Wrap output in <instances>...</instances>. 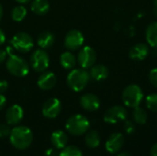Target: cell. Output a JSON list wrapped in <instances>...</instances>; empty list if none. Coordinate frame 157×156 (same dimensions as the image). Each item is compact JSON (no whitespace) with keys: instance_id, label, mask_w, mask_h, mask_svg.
<instances>
[{"instance_id":"cell-32","label":"cell","mask_w":157,"mask_h":156,"mask_svg":"<svg viewBox=\"0 0 157 156\" xmlns=\"http://www.w3.org/2000/svg\"><path fill=\"white\" fill-rule=\"evenodd\" d=\"M6 56H7L6 51H4V50L0 49V63H2L6 59Z\"/></svg>"},{"instance_id":"cell-17","label":"cell","mask_w":157,"mask_h":156,"mask_svg":"<svg viewBox=\"0 0 157 156\" xmlns=\"http://www.w3.org/2000/svg\"><path fill=\"white\" fill-rule=\"evenodd\" d=\"M51 142L55 149L61 150L66 146L68 142V136L63 131L56 130L51 135Z\"/></svg>"},{"instance_id":"cell-24","label":"cell","mask_w":157,"mask_h":156,"mask_svg":"<svg viewBox=\"0 0 157 156\" xmlns=\"http://www.w3.org/2000/svg\"><path fill=\"white\" fill-rule=\"evenodd\" d=\"M132 117H133L134 122H136L137 124H140V125L145 124L147 122V120H148L147 112L143 108H141L140 106L133 108Z\"/></svg>"},{"instance_id":"cell-7","label":"cell","mask_w":157,"mask_h":156,"mask_svg":"<svg viewBox=\"0 0 157 156\" xmlns=\"http://www.w3.org/2000/svg\"><path fill=\"white\" fill-rule=\"evenodd\" d=\"M50 64V57L48 53L42 50H36L30 57V66L32 69L38 73L45 72V70L49 67Z\"/></svg>"},{"instance_id":"cell-4","label":"cell","mask_w":157,"mask_h":156,"mask_svg":"<svg viewBox=\"0 0 157 156\" xmlns=\"http://www.w3.org/2000/svg\"><path fill=\"white\" fill-rule=\"evenodd\" d=\"M89 128L90 122L88 119L80 114L71 116L65 123L66 131L74 136H81L86 133Z\"/></svg>"},{"instance_id":"cell-18","label":"cell","mask_w":157,"mask_h":156,"mask_svg":"<svg viewBox=\"0 0 157 156\" xmlns=\"http://www.w3.org/2000/svg\"><path fill=\"white\" fill-rule=\"evenodd\" d=\"M89 75H90V78H92L94 81L100 82L108 78L109 69L107 66L103 64H94L90 68Z\"/></svg>"},{"instance_id":"cell-6","label":"cell","mask_w":157,"mask_h":156,"mask_svg":"<svg viewBox=\"0 0 157 156\" xmlns=\"http://www.w3.org/2000/svg\"><path fill=\"white\" fill-rule=\"evenodd\" d=\"M12 47L19 52H29L34 46V40L32 37L27 32H17L11 40Z\"/></svg>"},{"instance_id":"cell-21","label":"cell","mask_w":157,"mask_h":156,"mask_svg":"<svg viewBox=\"0 0 157 156\" xmlns=\"http://www.w3.org/2000/svg\"><path fill=\"white\" fill-rule=\"evenodd\" d=\"M30 8L34 14L42 16L50 10V3L48 0H33L31 2Z\"/></svg>"},{"instance_id":"cell-26","label":"cell","mask_w":157,"mask_h":156,"mask_svg":"<svg viewBox=\"0 0 157 156\" xmlns=\"http://www.w3.org/2000/svg\"><path fill=\"white\" fill-rule=\"evenodd\" d=\"M59 156H83V154L78 147L75 145H69L62 149Z\"/></svg>"},{"instance_id":"cell-27","label":"cell","mask_w":157,"mask_h":156,"mask_svg":"<svg viewBox=\"0 0 157 156\" xmlns=\"http://www.w3.org/2000/svg\"><path fill=\"white\" fill-rule=\"evenodd\" d=\"M145 104L148 109L153 112H157V93L148 95L145 99Z\"/></svg>"},{"instance_id":"cell-2","label":"cell","mask_w":157,"mask_h":156,"mask_svg":"<svg viewBox=\"0 0 157 156\" xmlns=\"http://www.w3.org/2000/svg\"><path fill=\"white\" fill-rule=\"evenodd\" d=\"M7 55L9 56L6 61V69L7 71L17 77H24L26 76L29 72V65L28 62L23 59L22 57L14 54L13 49L11 47H8L6 49Z\"/></svg>"},{"instance_id":"cell-19","label":"cell","mask_w":157,"mask_h":156,"mask_svg":"<svg viewBox=\"0 0 157 156\" xmlns=\"http://www.w3.org/2000/svg\"><path fill=\"white\" fill-rule=\"evenodd\" d=\"M54 41H55V37H54L53 33H52L50 31L41 32L39 35L38 40H37V43H38L39 47L42 50L51 48L53 45Z\"/></svg>"},{"instance_id":"cell-8","label":"cell","mask_w":157,"mask_h":156,"mask_svg":"<svg viewBox=\"0 0 157 156\" xmlns=\"http://www.w3.org/2000/svg\"><path fill=\"white\" fill-rule=\"evenodd\" d=\"M128 118V111L122 106H113L109 108L103 117L105 122L109 124H116L121 121H125Z\"/></svg>"},{"instance_id":"cell-28","label":"cell","mask_w":157,"mask_h":156,"mask_svg":"<svg viewBox=\"0 0 157 156\" xmlns=\"http://www.w3.org/2000/svg\"><path fill=\"white\" fill-rule=\"evenodd\" d=\"M11 133V129L9 127V125L6 123H1L0 124V138L1 139H4V138H6V137H9Z\"/></svg>"},{"instance_id":"cell-10","label":"cell","mask_w":157,"mask_h":156,"mask_svg":"<svg viewBox=\"0 0 157 156\" xmlns=\"http://www.w3.org/2000/svg\"><path fill=\"white\" fill-rule=\"evenodd\" d=\"M85 37L78 29H71L67 32L64 38V46L69 51H76L83 47Z\"/></svg>"},{"instance_id":"cell-20","label":"cell","mask_w":157,"mask_h":156,"mask_svg":"<svg viewBox=\"0 0 157 156\" xmlns=\"http://www.w3.org/2000/svg\"><path fill=\"white\" fill-rule=\"evenodd\" d=\"M147 44L152 48L157 49V21L151 23L145 31Z\"/></svg>"},{"instance_id":"cell-12","label":"cell","mask_w":157,"mask_h":156,"mask_svg":"<svg viewBox=\"0 0 157 156\" xmlns=\"http://www.w3.org/2000/svg\"><path fill=\"white\" fill-rule=\"evenodd\" d=\"M150 54V46L146 43H137L133 45L130 51H129V57L137 62H141L145 60Z\"/></svg>"},{"instance_id":"cell-1","label":"cell","mask_w":157,"mask_h":156,"mask_svg":"<svg viewBox=\"0 0 157 156\" xmlns=\"http://www.w3.org/2000/svg\"><path fill=\"white\" fill-rule=\"evenodd\" d=\"M9 141L14 148L17 150H25L32 143L33 134L29 128L26 126H17L11 130Z\"/></svg>"},{"instance_id":"cell-3","label":"cell","mask_w":157,"mask_h":156,"mask_svg":"<svg viewBox=\"0 0 157 156\" xmlns=\"http://www.w3.org/2000/svg\"><path fill=\"white\" fill-rule=\"evenodd\" d=\"M90 80L89 73L83 68L73 69L67 75L66 82L69 88L75 92L83 91Z\"/></svg>"},{"instance_id":"cell-9","label":"cell","mask_w":157,"mask_h":156,"mask_svg":"<svg viewBox=\"0 0 157 156\" xmlns=\"http://www.w3.org/2000/svg\"><path fill=\"white\" fill-rule=\"evenodd\" d=\"M97 61V53L95 50L90 46H84L80 49L77 54V62L81 68L89 69Z\"/></svg>"},{"instance_id":"cell-25","label":"cell","mask_w":157,"mask_h":156,"mask_svg":"<svg viewBox=\"0 0 157 156\" xmlns=\"http://www.w3.org/2000/svg\"><path fill=\"white\" fill-rule=\"evenodd\" d=\"M27 16V9L23 6H17L11 11V17L14 21L20 22Z\"/></svg>"},{"instance_id":"cell-40","label":"cell","mask_w":157,"mask_h":156,"mask_svg":"<svg viewBox=\"0 0 157 156\" xmlns=\"http://www.w3.org/2000/svg\"><path fill=\"white\" fill-rule=\"evenodd\" d=\"M15 1H17V2L19 3V4H27V3H29L30 0H15Z\"/></svg>"},{"instance_id":"cell-11","label":"cell","mask_w":157,"mask_h":156,"mask_svg":"<svg viewBox=\"0 0 157 156\" xmlns=\"http://www.w3.org/2000/svg\"><path fill=\"white\" fill-rule=\"evenodd\" d=\"M62 110V104L58 98L51 97L47 99L42 106V115L47 119L56 118Z\"/></svg>"},{"instance_id":"cell-23","label":"cell","mask_w":157,"mask_h":156,"mask_svg":"<svg viewBox=\"0 0 157 156\" xmlns=\"http://www.w3.org/2000/svg\"><path fill=\"white\" fill-rule=\"evenodd\" d=\"M85 142H86V144L89 148L94 149V148L98 147V145L100 144V135L98 131L95 130L87 131L85 137Z\"/></svg>"},{"instance_id":"cell-15","label":"cell","mask_w":157,"mask_h":156,"mask_svg":"<svg viewBox=\"0 0 157 156\" xmlns=\"http://www.w3.org/2000/svg\"><path fill=\"white\" fill-rule=\"evenodd\" d=\"M80 105L85 110L93 112L99 108L100 100L96 95L87 93L80 97Z\"/></svg>"},{"instance_id":"cell-34","label":"cell","mask_w":157,"mask_h":156,"mask_svg":"<svg viewBox=\"0 0 157 156\" xmlns=\"http://www.w3.org/2000/svg\"><path fill=\"white\" fill-rule=\"evenodd\" d=\"M45 156H59L56 150L54 149H48L46 152H45Z\"/></svg>"},{"instance_id":"cell-35","label":"cell","mask_w":157,"mask_h":156,"mask_svg":"<svg viewBox=\"0 0 157 156\" xmlns=\"http://www.w3.org/2000/svg\"><path fill=\"white\" fill-rule=\"evenodd\" d=\"M5 41H6V35L4 33V31L0 29V45L4 44Z\"/></svg>"},{"instance_id":"cell-14","label":"cell","mask_w":157,"mask_h":156,"mask_svg":"<svg viewBox=\"0 0 157 156\" xmlns=\"http://www.w3.org/2000/svg\"><path fill=\"white\" fill-rule=\"evenodd\" d=\"M24 111L23 108L17 105H12L10 106L6 113V120L8 125H17L23 119Z\"/></svg>"},{"instance_id":"cell-22","label":"cell","mask_w":157,"mask_h":156,"mask_svg":"<svg viewBox=\"0 0 157 156\" xmlns=\"http://www.w3.org/2000/svg\"><path fill=\"white\" fill-rule=\"evenodd\" d=\"M76 62H77L76 57L71 51H64V52L62 53V55L60 57L61 65L64 69H67V70L74 69V67L76 64Z\"/></svg>"},{"instance_id":"cell-38","label":"cell","mask_w":157,"mask_h":156,"mask_svg":"<svg viewBox=\"0 0 157 156\" xmlns=\"http://www.w3.org/2000/svg\"><path fill=\"white\" fill-rule=\"evenodd\" d=\"M118 156H132V154H129L128 152H121L118 154Z\"/></svg>"},{"instance_id":"cell-36","label":"cell","mask_w":157,"mask_h":156,"mask_svg":"<svg viewBox=\"0 0 157 156\" xmlns=\"http://www.w3.org/2000/svg\"><path fill=\"white\" fill-rule=\"evenodd\" d=\"M150 154L151 156H157V143L154 144V146L152 147Z\"/></svg>"},{"instance_id":"cell-13","label":"cell","mask_w":157,"mask_h":156,"mask_svg":"<svg viewBox=\"0 0 157 156\" xmlns=\"http://www.w3.org/2000/svg\"><path fill=\"white\" fill-rule=\"evenodd\" d=\"M124 142H125L124 136L120 132L112 133L106 142L105 144L106 150L110 154H117L121 150Z\"/></svg>"},{"instance_id":"cell-33","label":"cell","mask_w":157,"mask_h":156,"mask_svg":"<svg viewBox=\"0 0 157 156\" xmlns=\"http://www.w3.org/2000/svg\"><path fill=\"white\" fill-rule=\"evenodd\" d=\"M6 98L5 97L4 95L0 94V110L3 109L6 106Z\"/></svg>"},{"instance_id":"cell-39","label":"cell","mask_w":157,"mask_h":156,"mask_svg":"<svg viewBox=\"0 0 157 156\" xmlns=\"http://www.w3.org/2000/svg\"><path fill=\"white\" fill-rule=\"evenodd\" d=\"M3 15H4V9H3L2 5L0 4V21H1V19H2V17H3Z\"/></svg>"},{"instance_id":"cell-5","label":"cell","mask_w":157,"mask_h":156,"mask_svg":"<svg viewBox=\"0 0 157 156\" xmlns=\"http://www.w3.org/2000/svg\"><path fill=\"white\" fill-rule=\"evenodd\" d=\"M123 104L128 108H136L141 105L144 99V92L142 88L135 84L127 86L121 95Z\"/></svg>"},{"instance_id":"cell-29","label":"cell","mask_w":157,"mask_h":156,"mask_svg":"<svg viewBox=\"0 0 157 156\" xmlns=\"http://www.w3.org/2000/svg\"><path fill=\"white\" fill-rule=\"evenodd\" d=\"M149 81L150 83L157 88V67L153 68L149 73Z\"/></svg>"},{"instance_id":"cell-37","label":"cell","mask_w":157,"mask_h":156,"mask_svg":"<svg viewBox=\"0 0 157 156\" xmlns=\"http://www.w3.org/2000/svg\"><path fill=\"white\" fill-rule=\"evenodd\" d=\"M153 11L155 16L157 17V0H154V4H153Z\"/></svg>"},{"instance_id":"cell-30","label":"cell","mask_w":157,"mask_h":156,"mask_svg":"<svg viewBox=\"0 0 157 156\" xmlns=\"http://www.w3.org/2000/svg\"><path fill=\"white\" fill-rule=\"evenodd\" d=\"M124 130L125 131L128 133V134H132L134 133L135 131V125L132 121L131 120H125V123H124Z\"/></svg>"},{"instance_id":"cell-16","label":"cell","mask_w":157,"mask_h":156,"mask_svg":"<svg viewBox=\"0 0 157 156\" xmlns=\"http://www.w3.org/2000/svg\"><path fill=\"white\" fill-rule=\"evenodd\" d=\"M57 78L56 75L52 72H42L39 76L37 84L41 90H50L56 84Z\"/></svg>"},{"instance_id":"cell-31","label":"cell","mask_w":157,"mask_h":156,"mask_svg":"<svg viewBox=\"0 0 157 156\" xmlns=\"http://www.w3.org/2000/svg\"><path fill=\"white\" fill-rule=\"evenodd\" d=\"M8 87V84L6 80H0V94L4 93Z\"/></svg>"}]
</instances>
